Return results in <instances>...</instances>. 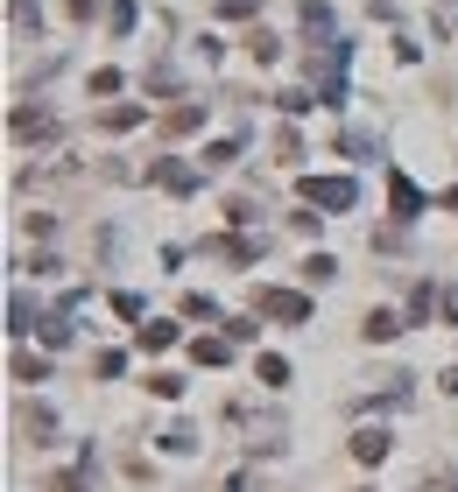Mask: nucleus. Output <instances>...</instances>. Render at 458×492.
<instances>
[{
    "label": "nucleus",
    "mask_w": 458,
    "mask_h": 492,
    "mask_svg": "<svg viewBox=\"0 0 458 492\" xmlns=\"http://www.w3.org/2000/svg\"><path fill=\"white\" fill-rule=\"evenodd\" d=\"M261 310H275V316H303V296H261Z\"/></svg>",
    "instance_id": "1"
},
{
    "label": "nucleus",
    "mask_w": 458,
    "mask_h": 492,
    "mask_svg": "<svg viewBox=\"0 0 458 492\" xmlns=\"http://www.w3.org/2000/svg\"><path fill=\"white\" fill-rule=\"evenodd\" d=\"M395 331H402V324H395L388 310H374V316H367V337H395Z\"/></svg>",
    "instance_id": "2"
}]
</instances>
